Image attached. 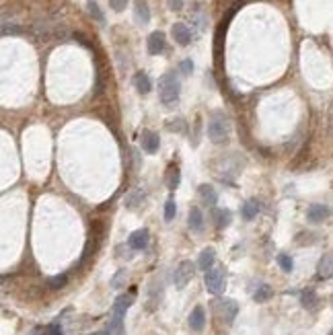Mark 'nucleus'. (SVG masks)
<instances>
[{
	"instance_id": "obj_13",
	"label": "nucleus",
	"mask_w": 333,
	"mask_h": 335,
	"mask_svg": "<svg viewBox=\"0 0 333 335\" xmlns=\"http://www.w3.org/2000/svg\"><path fill=\"white\" fill-rule=\"evenodd\" d=\"M204 325H206V313H204L202 307H195L191 311V315H189V327L193 331H202Z\"/></svg>"
},
{
	"instance_id": "obj_21",
	"label": "nucleus",
	"mask_w": 333,
	"mask_h": 335,
	"mask_svg": "<svg viewBox=\"0 0 333 335\" xmlns=\"http://www.w3.org/2000/svg\"><path fill=\"white\" fill-rule=\"evenodd\" d=\"M231 218H233V214H231L229 210H224V208H216V210H214V220H216V226H218V228L229 226V224H231Z\"/></svg>"
},
{
	"instance_id": "obj_3",
	"label": "nucleus",
	"mask_w": 333,
	"mask_h": 335,
	"mask_svg": "<svg viewBox=\"0 0 333 335\" xmlns=\"http://www.w3.org/2000/svg\"><path fill=\"white\" fill-rule=\"evenodd\" d=\"M208 136L214 144H226L231 136V126L224 113H214L208 124Z\"/></svg>"
},
{
	"instance_id": "obj_10",
	"label": "nucleus",
	"mask_w": 333,
	"mask_h": 335,
	"mask_svg": "<svg viewBox=\"0 0 333 335\" xmlns=\"http://www.w3.org/2000/svg\"><path fill=\"white\" fill-rule=\"evenodd\" d=\"M307 218H309V222H313V224H319V222H323V220L329 218V208H327V206H321V204L311 206L309 212H307Z\"/></svg>"
},
{
	"instance_id": "obj_5",
	"label": "nucleus",
	"mask_w": 333,
	"mask_h": 335,
	"mask_svg": "<svg viewBox=\"0 0 333 335\" xmlns=\"http://www.w3.org/2000/svg\"><path fill=\"white\" fill-rule=\"evenodd\" d=\"M193 271H195V265L191 261H181L173 273V282L177 288H185L187 282L193 278Z\"/></svg>"
},
{
	"instance_id": "obj_31",
	"label": "nucleus",
	"mask_w": 333,
	"mask_h": 335,
	"mask_svg": "<svg viewBox=\"0 0 333 335\" xmlns=\"http://www.w3.org/2000/svg\"><path fill=\"white\" fill-rule=\"evenodd\" d=\"M179 70L183 72V74H189V72L193 70V64H191V60H183V62H181V66H179Z\"/></svg>"
},
{
	"instance_id": "obj_33",
	"label": "nucleus",
	"mask_w": 333,
	"mask_h": 335,
	"mask_svg": "<svg viewBox=\"0 0 333 335\" xmlns=\"http://www.w3.org/2000/svg\"><path fill=\"white\" fill-rule=\"evenodd\" d=\"M48 335H62V327H60L58 323H52L48 327Z\"/></svg>"
},
{
	"instance_id": "obj_1",
	"label": "nucleus",
	"mask_w": 333,
	"mask_h": 335,
	"mask_svg": "<svg viewBox=\"0 0 333 335\" xmlns=\"http://www.w3.org/2000/svg\"><path fill=\"white\" fill-rule=\"evenodd\" d=\"M134 300H136V290H134V288L128 294L117 296V300L113 304V311H111L107 335H124V317H126V311L132 307Z\"/></svg>"
},
{
	"instance_id": "obj_8",
	"label": "nucleus",
	"mask_w": 333,
	"mask_h": 335,
	"mask_svg": "<svg viewBox=\"0 0 333 335\" xmlns=\"http://www.w3.org/2000/svg\"><path fill=\"white\" fill-rule=\"evenodd\" d=\"M171 35L179 45H189V41H191V31L185 23H175L171 29Z\"/></svg>"
},
{
	"instance_id": "obj_20",
	"label": "nucleus",
	"mask_w": 333,
	"mask_h": 335,
	"mask_svg": "<svg viewBox=\"0 0 333 335\" xmlns=\"http://www.w3.org/2000/svg\"><path fill=\"white\" fill-rule=\"evenodd\" d=\"M271 296H274V290H271V286L259 284V286H257V290H255V294H253V300H255V302H265V300H269Z\"/></svg>"
},
{
	"instance_id": "obj_16",
	"label": "nucleus",
	"mask_w": 333,
	"mask_h": 335,
	"mask_svg": "<svg viewBox=\"0 0 333 335\" xmlns=\"http://www.w3.org/2000/svg\"><path fill=\"white\" fill-rule=\"evenodd\" d=\"M134 86L138 88V93L146 95V93H150V88H153V83H150L148 74H144V72H138V74L134 76Z\"/></svg>"
},
{
	"instance_id": "obj_23",
	"label": "nucleus",
	"mask_w": 333,
	"mask_h": 335,
	"mask_svg": "<svg viewBox=\"0 0 333 335\" xmlns=\"http://www.w3.org/2000/svg\"><path fill=\"white\" fill-rule=\"evenodd\" d=\"M179 181H181L179 169H177V167H169V171H166V187H169V189H177L179 187Z\"/></svg>"
},
{
	"instance_id": "obj_35",
	"label": "nucleus",
	"mask_w": 333,
	"mask_h": 335,
	"mask_svg": "<svg viewBox=\"0 0 333 335\" xmlns=\"http://www.w3.org/2000/svg\"><path fill=\"white\" fill-rule=\"evenodd\" d=\"M95 335H107V331H105V333H95Z\"/></svg>"
},
{
	"instance_id": "obj_19",
	"label": "nucleus",
	"mask_w": 333,
	"mask_h": 335,
	"mask_svg": "<svg viewBox=\"0 0 333 335\" xmlns=\"http://www.w3.org/2000/svg\"><path fill=\"white\" fill-rule=\"evenodd\" d=\"M257 212H259V206H257L255 200H247L243 204V208H241V216H243L245 220H253L257 216Z\"/></svg>"
},
{
	"instance_id": "obj_17",
	"label": "nucleus",
	"mask_w": 333,
	"mask_h": 335,
	"mask_svg": "<svg viewBox=\"0 0 333 335\" xmlns=\"http://www.w3.org/2000/svg\"><path fill=\"white\" fill-rule=\"evenodd\" d=\"M136 21H138L140 25L150 23V8L144 0H136Z\"/></svg>"
},
{
	"instance_id": "obj_22",
	"label": "nucleus",
	"mask_w": 333,
	"mask_h": 335,
	"mask_svg": "<svg viewBox=\"0 0 333 335\" xmlns=\"http://www.w3.org/2000/svg\"><path fill=\"white\" fill-rule=\"evenodd\" d=\"M300 302L305 309H317V304H319V298H317V294L313 290H305L300 294Z\"/></svg>"
},
{
	"instance_id": "obj_2",
	"label": "nucleus",
	"mask_w": 333,
	"mask_h": 335,
	"mask_svg": "<svg viewBox=\"0 0 333 335\" xmlns=\"http://www.w3.org/2000/svg\"><path fill=\"white\" fill-rule=\"evenodd\" d=\"M159 95H161V101L165 105H175L179 101L181 84H179V79L173 72H166V74L161 76V81H159Z\"/></svg>"
},
{
	"instance_id": "obj_7",
	"label": "nucleus",
	"mask_w": 333,
	"mask_h": 335,
	"mask_svg": "<svg viewBox=\"0 0 333 335\" xmlns=\"http://www.w3.org/2000/svg\"><path fill=\"white\" fill-rule=\"evenodd\" d=\"M140 142H142V150L148 152V155H155V152L159 150V146H161L159 134L153 132V130H144L142 136H140Z\"/></svg>"
},
{
	"instance_id": "obj_6",
	"label": "nucleus",
	"mask_w": 333,
	"mask_h": 335,
	"mask_svg": "<svg viewBox=\"0 0 333 335\" xmlns=\"http://www.w3.org/2000/svg\"><path fill=\"white\" fill-rule=\"evenodd\" d=\"M148 241H150V233L148 228H138V231H134L128 239V245L134 249V251H142L148 247Z\"/></svg>"
},
{
	"instance_id": "obj_9",
	"label": "nucleus",
	"mask_w": 333,
	"mask_h": 335,
	"mask_svg": "<svg viewBox=\"0 0 333 335\" xmlns=\"http://www.w3.org/2000/svg\"><path fill=\"white\" fill-rule=\"evenodd\" d=\"M165 45H166V41H165V33L163 31L150 33V37H148V52L150 54H153V56L163 54L165 52Z\"/></svg>"
},
{
	"instance_id": "obj_27",
	"label": "nucleus",
	"mask_w": 333,
	"mask_h": 335,
	"mask_svg": "<svg viewBox=\"0 0 333 335\" xmlns=\"http://www.w3.org/2000/svg\"><path fill=\"white\" fill-rule=\"evenodd\" d=\"M86 6H88L90 17H93L97 23H103V21H105V17H103V12H101V8H99V4H97V2H93V0H90V2H88Z\"/></svg>"
},
{
	"instance_id": "obj_15",
	"label": "nucleus",
	"mask_w": 333,
	"mask_h": 335,
	"mask_svg": "<svg viewBox=\"0 0 333 335\" xmlns=\"http://www.w3.org/2000/svg\"><path fill=\"white\" fill-rule=\"evenodd\" d=\"M214 261H216V251L212 249V247H208V249H204V251L200 253L198 265H200L204 271H208L210 267H214Z\"/></svg>"
},
{
	"instance_id": "obj_24",
	"label": "nucleus",
	"mask_w": 333,
	"mask_h": 335,
	"mask_svg": "<svg viewBox=\"0 0 333 335\" xmlns=\"http://www.w3.org/2000/svg\"><path fill=\"white\" fill-rule=\"evenodd\" d=\"M68 284V276L66 273H60V276H54L48 280V286L52 288V290H60V288H64Z\"/></svg>"
},
{
	"instance_id": "obj_30",
	"label": "nucleus",
	"mask_w": 333,
	"mask_h": 335,
	"mask_svg": "<svg viewBox=\"0 0 333 335\" xmlns=\"http://www.w3.org/2000/svg\"><path fill=\"white\" fill-rule=\"evenodd\" d=\"M124 278H126V269H119L117 276H115L113 282H111V286H113V288H119V286H122V280H124Z\"/></svg>"
},
{
	"instance_id": "obj_11",
	"label": "nucleus",
	"mask_w": 333,
	"mask_h": 335,
	"mask_svg": "<svg viewBox=\"0 0 333 335\" xmlns=\"http://www.w3.org/2000/svg\"><path fill=\"white\" fill-rule=\"evenodd\" d=\"M187 222H189V228L193 233H202L204 231V214L200 208H191L189 214H187Z\"/></svg>"
},
{
	"instance_id": "obj_36",
	"label": "nucleus",
	"mask_w": 333,
	"mask_h": 335,
	"mask_svg": "<svg viewBox=\"0 0 333 335\" xmlns=\"http://www.w3.org/2000/svg\"><path fill=\"white\" fill-rule=\"evenodd\" d=\"M327 335H331V333H327Z\"/></svg>"
},
{
	"instance_id": "obj_28",
	"label": "nucleus",
	"mask_w": 333,
	"mask_h": 335,
	"mask_svg": "<svg viewBox=\"0 0 333 335\" xmlns=\"http://www.w3.org/2000/svg\"><path fill=\"white\" fill-rule=\"evenodd\" d=\"M169 130L185 132V121H183V119H175V121H169Z\"/></svg>"
},
{
	"instance_id": "obj_18",
	"label": "nucleus",
	"mask_w": 333,
	"mask_h": 335,
	"mask_svg": "<svg viewBox=\"0 0 333 335\" xmlns=\"http://www.w3.org/2000/svg\"><path fill=\"white\" fill-rule=\"evenodd\" d=\"M200 197H202V200L208 204V206H216V202H218V193L214 191V187H212V185H200Z\"/></svg>"
},
{
	"instance_id": "obj_12",
	"label": "nucleus",
	"mask_w": 333,
	"mask_h": 335,
	"mask_svg": "<svg viewBox=\"0 0 333 335\" xmlns=\"http://www.w3.org/2000/svg\"><path fill=\"white\" fill-rule=\"evenodd\" d=\"M317 273H319L321 280H329L331 273H333V259H331V253H325L321 257L319 265H317Z\"/></svg>"
},
{
	"instance_id": "obj_26",
	"label": "nucleus",
	"mask_w": 333,
	"mask_h": 335,
	"mask_svg": "<svg viewBox=\"0 0 333 335\" xmlns=\"http://www.w3.org/2000/svg\"><path fill=\"white\" fill-rule=\"evenodd\" d=\"M175 214H177V204H175V200H166V204H165V220L171 222V220L175 218Z\"/></svg>"
},
{
	"instance_id": "obj_34",
	"label": "nucleus",
	"mask_w": 333,
	"mask_h": 335,
	"mask_svg": "<svg viewBox=\"0 0 333 335\" xmlns=\"http://www.w3.org/2000/svg\"><path fill=\"white\" fill-rule=\"evenodd\" d=\"M29 335H48V327H35Z\"/></svg>"
},
{
	"instance_id": "obj_25",
	"label": "nucleus",
	"mask_w": 333,
	"mask_h": 335,
	"mask_svg": "<svg viewBox=\"0 0 333 335\" xmlns=\"http://www.w3.org/2000/svg\"><path fill=\"white\" fill-rule=\"evenodd\" d=\"M278 263H280L282 271H286V273H290V271L294 269V261H292V257H290V255H286V253L278 255Z\"/></svg>"
},
{
	"instance_id": "obj_14",
	"label": "nucleus",
	"mask_w": 333,
	"mask_h": 335,
	"mask_svg": "<svg viewBox=\"0 0 333 335\" xmlns=\"http://www.w3.org/2000/svg\"><path fill=\"white\" fill-rule=\"evenodd\" d=\"M220 309H222V317H224V323H233L235 321V317H237V313H239V304L235 302V300H224L222 304H220Z\"/></svg>"
},
{
	"instance_id": "obj_32",
	"label": "nucleus",
	"mask_w": 333,
	"mask_h": 335,
	"mask_svg": "<svg viewBox=\"0 0 333 335\" xmlns=\"http://www.w3.org/2000/svg\"><path fill=\"white\" fill-rule=\"evenodd\" d=\"M166 4H169L171 10H181L183 8V0H166Z\"/></svg>"
},
{
	"instance_id": "obj_4",
	"label": "nucleus",
	"mask_w": 333,
	"mask_h": 335,
	"mask_svg": "<svg viewBox=\"0 0 333 335\" xmlns=\"http://www.w3.org/2000/svg\"><path fill=\"white\" fill-rule=\"evenodd\" d=\"M204 284L208 288V292L212 294H222L224 292V286H226V280H224V271L218 269V267H210L204 276Z\"/></svg>"
},
{
	"instance_id": "obj_29",
	"label": "nucleus",
	"mask_w": 333,
	"mask_h": 335,
	"mask_svg": "<svg viewBox=\"0 0 333 335\" xmlns=\"http://www.w3.org/2000/svg\"><path fill=\"white\" fill-rule=\"evenodd\" d=\"M126 4H128V0H109V6L113 8V10H124L126 8Z\"/></svg>"
}]
</instances>
